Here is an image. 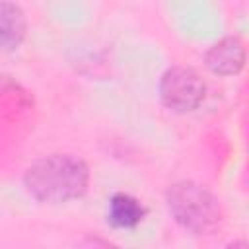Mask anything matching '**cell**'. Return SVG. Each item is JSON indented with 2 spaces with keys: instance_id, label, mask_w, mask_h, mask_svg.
<instances>
[{
  "instance_id": "obj_4",
  "label": "cell",
  "mask_w": 249,
  "mask_h": 249,
  "mask_svg": "<svg viewBox=\"0 0 249 249\" xmlns=\"http://www.w3.org/2000/svg\"><path fill=\"white\" fill-rule=\"evenodd\" d=\"M206 68L216 76H235L245 66V43L239 37H224L216 41L204 54Z\"/></svg>"
},
{
  "instance_id": "obj_6",
  "label": "cell",
  "mask_w": 249,
  "mask_h": 249,
  "mask_svg": "<svg viewBox=\"0 0 249 249\" xmlns=\"http://www.w3.org/2000/svg\"><path fill=\"white\" fill-rule=\"evenodd\" d=\"M144 216H146V208L136 196H132L128 193H115L109 198L107 222L113 228L132 230L144 220Z\"/></svg>"
},
{
  "instance_id": "obj_2",
  "label": "cell",
  "mask_w": 249,
  "mask_h": 249,
  "mask_svg": "<svg viewBox=\"0 0 249 249\" xmlns=\"http://www.w3.org/2000/svg\"><path fill=\"white\" fill-rule=\"evenodd\" d=\"M171 218L187 231L204 233L220 220V202L212 191L195 181H177L165 193Z\"/></svg>"
},
{
  "instance_id": "obj_5",
  "label": "cell",
  "mask_w": 249,
  "mask_h": 249,
  "mask_svg": "<svg viewBox=\"0 0 249 249\" xmlns=\"http://www.w3.org/2000/svg\"><path fill=\"white\" fill-rule=\"evenodd\" d=\"M27 33V19L23 10L10 2L0 0V53L18 49Z\"/></svg>"
},
{
  "instance_id": "obj_3",
  "label": "cell",
  "mask_w": 249,
  "mask_h": 249,
  "mask_svg": "<svg viewBox=\"0 0 249 249\" xmlns=\"http://www.w3.org/2000/svg\"><path fill=\"white\" fill-rule=\"evenodd\" d=\"M206 95V84L200 74L187 66H171L160 80V99L173 113L195 111Z\"/></svg>"
},
{
  "instance_id": "obj_1",
  "label": "cell",
  "mask_w": 249,
  "mask_h": 249,
  "mask_svg": "<svg viewBox=\"0 0 249 249\" xmlns=\"http://www.w3.org/2000/svg\"><path fill=\"white\" fill-rule=\"evenodd\" d=\"M25 191L43 204H64L82 198L89 185L84 160L70 154H51L33 161L23 175Z\"/></svg>"
}]
</instances>
